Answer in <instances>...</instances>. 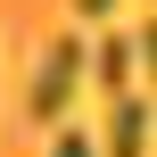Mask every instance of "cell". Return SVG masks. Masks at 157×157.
<instances>
[{
  "label": "cell",
  "mask_w": 157,
  "mask_h": 157,
  "mask_svg": "<svg viewBox=\"0 0 157 157\" xmlns=\"http://www.w3.org/2000/svg\"><path fill=\"white\" fill-rule=\"evenodd\" d=\"M132 66H141V41H132V33L91 41V58H83V75H99V83H108V99H116V91H132Z\"/></svg>",
  "instance_id": "obj_3"
},
{
  "label": "cell",
  "mask_w": 157,
  "mask_h": 157,
  "mask_svg": "<svg viewBox=\"0 0 157 157\" xmlns=\"http://www.w3.org/2000/svg\"><path fill=\"white\" fill-rule=\"evenodd\" d=\"M108 8H116V0H75V17H108Z\"/></svg>",
  "instance_id": "obj_5"
},
{
  "label": "cell",
  "mask_w": 157,
  "mask_h": 157,
  "mask_svg": "<svg viewBox=\"0 0 157 157\" xmlns=\"http://www.w3.org/2000/svg\"><path fill=\"white\" fill-rule=\"evenodd\" d=\"M108 157H149V91H116L108 99Z\"/></svg>",
  "instance_id": "obj_2"
},
{
  "label": "cell",
  "mask_w": 157,
  "mask_h": 157,
  "mask_svg": "<svg viewBox=\"0 0 157 157\" xmlns=\"http://www.w3.org/2000/svg\"><path fill=\"white\" fill-rule=\"evenodd\" d=\"M83 58H91V41H75V33H58V41L33 58V91H25L33 124H58V116L75 108V91H83Z\"/></svg>",
  "instance_id": "obj_1"
},
{
  "label": "cell",
  "mask_w": 157,
  "mask_h": 157,
  "mask_svg": "<svg viewBox=\"0 0 157 157\" xmlns=\"http://www.w3.org/2000/svg\"><path fill=\"white\" fill-rule=\"evenodd\" d=\"M50 157H99V149H91L83 132H58V141H50Z\"/></svg>",
  "instance_id": "obj_4"
}]
</instances>
